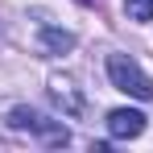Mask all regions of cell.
Instances as JSON below:
<instances>
[{
  "mask_svg": "<svg viewBox=\"0 0 153 153\" xmlns=\"http://www.w3.org/2000/svg\"><path fill=\"white\" fill-rule=\"evenodd\" d=\"M8 128H13V132H29V137H37L42 145H66V141H71V132L62 128V120H50V116L25 108V103H17V108L8 112Z\"/></svg>",
  "mask_w": 153,
  "mask_h": 153,
  "instance_id": "1",
  "label": "cell"
},
{
  "mask_svg": "<svg viewBox=\"0 0 153 153\" xmlns=\"http://www.w3.org/2000/svg\"><path fill=\"white\" fill-rule=\"evenodd\" d=\"M79 4H91V0H79Z\"/></svg>",
  "mask_w": 153,
  "mask_h": 153,
  "instance_id": "7",
  "label": "cell"
},
{
  "mask_svg": "<svg viewBox=\"0 0 153 153\" xmlns=\"http://www.w3.org/2000/svg\"><path fill=\"white\" fill-rule=\"evenodd\" d=\"M37 42H42V50H46V54H66V50H75V33L54 29V25H42Z\"/></svg>",
  "mask_w": 153,
  "mask_h": 153,
  "instance_id": "5",
  "label": "cell"
},
{
  "mask_svg": "<svg viewBox=\"0 0 153 153\" xmlns=\"http://www.w3.org/2000/svg\"><path fill=\"white\" fill-rule=\"evenodd\" d=\"M50 100L62 108V116H75V120L87 112V100L75 91V83H71V79H62V75H54V79H50Z\"/></svg>",
  "mask_w": 153,
  "mask_h": 153,
  "instance_id": "4",
  "label": "cell"
},
{
  "mask_svg": "<svg viewBox=\"0 0 153 153\" xmlns=\"http://www.w3.org/2000/svg\"><path fill=\"white\" fill-rule=\"evenodd\" d=\"M108 79H112L116 91H124V95H132V100H153L149 75H145L128 54H112V58H108Z\"/></svg>",
  "mask_w": 153,
  "mask_h": 153,
  "instance_id": "2",
  "label": "cell"
},
{
  "mask_svg": "<svg viewBox=\"0 0 153 153\" xmlns=\"http://www.w3.org/2000/svg\"><path fill=\"white\" fill-rule=\"evenodd\" d=\"M108 132H112L116 141L141 137V132H145V112H137V108H116V112H108Z\"/></svg>",
  "mask_w": 153,
  "mask_h": 153,
  "instance_id": "3",
  "label": "cell"
},
{
  "mask_svg": "<svg viewBox=\"0 0 153 153\" xmlns=\"http://www.w3.org/2000/svg\"><path fill=\"white\" fill-rule=\"evenodd\" d=\"M124 13L132 21H153V0H124Z\"/></svg>",
  "mask_w": 153,
  "mask_h": 153,
  "instance_id": "6",
  "label": "cell"
}]
</instances>
